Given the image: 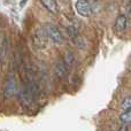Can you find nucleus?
<instances>
[{"label": "nucleus", "mask_w": 131, "mask_h": 131, "mask_svg": "<svg viewBox=\"0 0 131 131\" xmlns=\"http://www.w3.org/2000/svg\"><path fill=\"white\" fill-rule=\"evenodd\" d=\"M54 72H55V76H57L59 79H62V78H64V77L67 76L68 69L66 68V66H64L62 60H58V61L55 62Z\"/></svg>", "instance_id": "7"}, {"label": "nucleus", "mask_w": 131, "mask_h": 131, "mask_svg": "<svg viewBox=\"0 0 131 131\" xmlns=\"http://www.w3.org/2000/svg\"><path fill=\"white\" fill-rule=\"evenodd\" d=\"M120 121L122 124H130V121H131V112H123L122 114L120 115Z\"/></svg>", "instance_id": "9"}, {"label": "nucleus", "mask_w": 131, "mask_h": 131, "mask_svg": "<svg viewBox=\"0 0 131 131\" xmlns=\"http://www.w3.org/2000/svg\"><path fill=\"white\" fill-rule=\"evenodd\" d=\"M121 109L123 112H128L131 109V99L130 97H125L121 102Z\"/></svg>", "instance_id": "10"}, {"label": "nucleus", "mask_w": 131, "mask_h": 131, "mask_svg": "<svg viewBox=\"0 0 131 131\" xmlns=\"http://www.w3.org/2000/svg\"><path fill=\"white\" fill-rule=\"evenodd\" d=\"M16 91H17V84H16L15 76L13 74H9L6 83H5L4 94L6 98H12L16 93Z\"/></svg>", "instance_id": "4"}, {"label": "nucleus", "mask_w": 131, "mask_h": 131, "mask_svg": "<svg viewBox=\"0 0 131 131\" xmlns=\"http://www.w3.org/2000/svg\"><path fill=\"white\" fill-rule=\"evenodd\" d=\"M44 31H45L46 36H47V39H50L53 44L61 45L63 43V36H62L61 31L53 23H46L44 25Z\"/></svg>", "instance_id": "1"}, {"label": "nucleus", "mask_w": 131, "mask_h": 131, "mask_svg": "<svg viewBox=\"0 0 131 131\" xmlns=\"http://www.w3.org/2000/svg\"><path fill=\"white\" fill-rule=\"evenodd\" d=\"M128 24H129V22H128V17L125 14H120V15L116 17V21H115V30L117 34L122 35L124 34L125 31H127L128 29Z\"/></svg>", "instance_id": "5"}, {"label": "nucleus", "mask_w": 131, "mask_h": 131, "mask_svg": "<svg viewBox=\"0 0 131 131\" xmlns=\"http://www.w3.org/2000/svg\"><path fill=\"white\" fill-rule=\"evenodd\" d=\"M47 36H46L44 28H38L32 35V44L37 50H43L47 45Z\"/></svg>", "instance_id": "2"}, {"label": "nucleus", "mask_w": 131, "mask_h": 131, "mask_svg": "<svg viewBox=\"0 0 131 131\" xmlns=\"http://www.w3.org/2000/svg\"><path fill=\"white\" fill-rule=\"evenodd\" d=\"M130 124H122L120 128V131H129Z\"/></svg>", "instance_id": "11"}, {"label": "nucleus", "mask_w": 131, "mask_h": 131, "mask_svg": "<svg viewBox=\"0 0 131 131\" xmlns=\"http://www.w3.org/2000/svg\"><path fill=\"white\" fill-rule=\"evenodd\" d=\"M41 5L47 12H50L53 15H58L59 14V6H58L57 0H40Z\"/></svg>", "instance_id": "6"}, {"label": "nucleus", "mask_w": 131, "mask_h": 131, "mask_svg": "<svg viewBox=\"0 0 131 131\" xmlns=\"http://www.w3.org/2000/svg\"><path fill=\"white\" fill-rule=\"evenodd\" d=\"M61 1H62V2H69L70 0H61Z\"/></svg>", "instance_id": "12"}, {"label": "nucleus", "mask_w": 131, "mask_h": 131, "mask_svg": "<svg viewBox=\"0 0 131 131\" xmlns=\"http://www.w3.org/2000/svg\"><path fill=\"white\" fill-rule=\"evenodd\" d=\"M75 8L77 13L83 17H89L93 14V6L90 0H77Z\"/></svg>", "instance_id": "3"}, {"label": "nucleus", "mask_w": 131, "mask_h": 131, "mask_svg": "<svg viewBox=\"0 0 131 131\" xmlns=\"http://www.w3.org/2000/svg\"><path fill=\"white\" fill-rule=\"evenodd\" d=\"M63 63L66 66V68L67 69H69V68H71L72 66H74L75 63V57H74V54L72 53H70V52H67L64 54V58H63Z\"/></svg>", "instance_id": "8"}]
</instances>
